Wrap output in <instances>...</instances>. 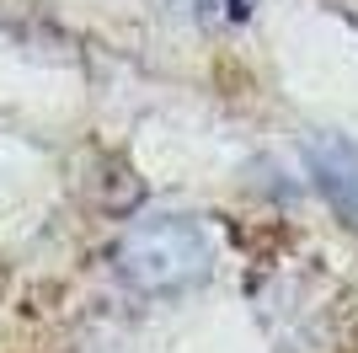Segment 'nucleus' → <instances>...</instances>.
<instances>
[{
	"label": "nucleus",
	"instance_id": "obj_1",
	"mask_svg": "<svg viewBox=\"0 0 358 353\" xmlns=\"http://www.w3.org/2000/svg\"><path fill=\"white\" fill-rule=\"evenodd\" d=\"M113 268L139 294H177L214 273V230L193 214H145L118 235Z\"/></svg>",
	"mask_w": 358,
	"mask_h": 353
},
{
	"label": "nucleus",
	"instance_id": "obj_3",
	"mask_svg": "<svg viewBox=\"0 0 358 353\" xmlns=\"http://www.w3.org/2000/svg\"><path fill=\"white\" fill-rule=\"evenodd\" d=\"M198 6H203V16H209L214 27H246L262 0H198Z\"/></svg>",
	"mask_w": 358,
	"mask_h": 353
},
{
	"label": "nucleus",
	"instance_id": "obj_2",
	"mask_svg": "<svg viewBox=\"0 0 358 353\" xmlns=\"http://www.w3.org/2000/svg\"><path fill=\"white\" fill-rule=\"evenodd\" d=\"M305 172H310L315 193L331 204V214L358 230V139L348 134H310L305 139Z\"/></svg>",
	"mask_w": 358,
	"mask_h": 353
}]
</instances>
